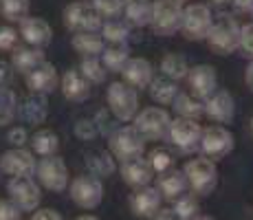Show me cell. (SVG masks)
<instances>
[{
	"mask_svg": "<svg viewBox=\"0 0 253 220\" xmlns=\"http://www.w3.org/2000/svg\"><path fill=\"white\" fill-rule=\"evenodd\" d=\"M187 86H189V95H194L196 99L205 101L207 97H211L213 92L218 90L216 68L209 66V64H198V66L189 68Z\"/></svg>",
	"mask_w": 253,
	"mask_h": 220,
	"instance_id": "9a60e30c",
	"label": "cell"
},
{
	"mask_svg": "<svg viewBox=\"0 0 253 220\" xmlns=\"http://www.w3.org/2000/svg\"><path fill=\"white\" fill-rule=\"evenodd\" d=\"M201 154L207 159H222L233 150V134L222 126H209L203 130L201 139Z\"/></svg>",
	"mask_w": 253,
	"mask_h": 220,
	"instance_id": "4fadbf2b",
	"label": "cell"
},
{
	"mask_svg": "<svg viewBox=\"0 0 253 220\" xmlns=\"http://www.w3.org/2000/svg\"><path fill=\"white\" fill-rule=\"evenodd\" d=\"M108 148H110V154L115 159H119L121 163L126 161H134V159H141L145 152V139L139 134L137 130L132 128H117L113 134L108 136Z\"/></svg>",
	"mask_w": 253,
	"mask_h": 220,
	"instance_id": "5b68a950",
	"label": "cell"
},
{
	"mask_svg": "<svg viewBox=\"0 0 253 220\" xmlns=\"http://www.w3.org/2000/svg\"><path fill=\"white\" fill-rule=\"evenodd\" d=\"M187 189H189V183L183 170H169V172L161 174V178H159V192H161V196L165 200L176 203L178 198L187 194Z\"/></svg>",
	"mask_w": 253,
	"mask_h": 220,
	"instance_id": "603a6c76",
	"label": "cell"
},
{
	"mask_svg": "<svg viewBox=\"0 0 253 220\" xmlns=\"http://www.w3.org/2000/svg\"><path fill=\"white\" fill-rule=\"evenodd\" d=\"M36 174H38V180H40L42 187L51 189V192H64L66 187H71L69 168H66L62 156H46V159H40Z\"/></svg>",
	"mask_w": 253,
	"mask_h": 220,
	"instance_id": "30bf717a",
	"label": "cell"
},
{
	"mask_svg": "<svg viewBox=\"0 0 253 220\" xmlns=\"http://www.w3.org/2000/svg\"><path fill=\"white\" fill-rule=\"evenodd\" d=\"M64 24L73 33H92L101 29V16L90 2L77 0L64 9Z\"/></svg>",
	"mask_w": 253,
	"mask_h": 220,
	"instance_id": "ba28073f",
	"label": "cell"
},
{
	"mask_svg": "<svg viewBox=\"0 0 253 220\" xmlns=\"http://www.w3.org/2000/svg\"><path fill=\"white\" fill-rule=\"evenodd\" d=\"M231 2L242 11H253V0H231Z\"/></svg>",
	"mask_w": 253,
	"mask_h": 220,
	"instance_id": "681fc988",
	"label": "cell"
},
{
	"mask_svg": "<svg viewBox=\"0 0 253 220\" xmlns=\"http://www.w3.org/2000/svg\"><path fill=\"white\" fill-rule=\"evenodd\" d=\"M60 75H57V68L53 64H40L36 68V71H31L27 75V88L31 92H36V95H51L53 90H55L57 86H60Z\"/></svg>",
	"mask_w": 253,
	"mask_h": 220,
	"instance_id": "ac0fdd59",
	"label": "cell"
},
{
	"mask_svg": "<svg viewBox=\"0 0 253 220\" xmlns=\"http://www.w3.org/2000/svg\"><path fill=\"white\" fill-rule=\"evenodd\" d=\"M11 77H13L11 62H2V60H0V86H9Z\"/></svg>",
	"mask_w": 253,
	"mask_h": 220,
	"instance_id": "bcb514c9",
	"label": "cell"
},
{
	"mask_svg": "<svg viewBox=\"0 0 253 220\" xmlns=\"http://www.w3.org/2000/svg\"><path fill=\"white\" fill-rule=\"evenodd\" d=\"M18 115H20V119L24 121V124H31V126L44 124V119H46V115H48L46 97L31 92V95H29L27 99L20 104V110H18Z\"/></svg>",
	"mask_w": 253,
	"mask_h": 220,
	"instance_id": "d4e9b609",
	"label": "cell"
},
{
	"mask_svg": "<svg viewBox=\"0 0 253 220\" xmlns=\"http://www.w3.org/2000/svg\"><path fill=\"white\" fill-rule=\"evenodd\" d=\"M108 108L119 121H132L139 115V90H134L132 86H128L126 82H115L110 84L108 92Z\"/></svg>",
	"mask_w": 253,
	"mask_h": 220,
	"instance_id": "277c9868",
	"label": "cell"
},
{
	"mask_svg": "<svg viewBox=\"0 0 253 220\" xmlns=\"http://www.w3.org/2000/svg\"><path fill=\"white\" fill-rule=\"evenodd\" d=\"M86 165H88L90 174L97 176V178H106V176H113L117 170L115 156L110 152H92L86 159Z\"/></svg>",
	"mask_w": 253,
	"mask_h": 220,
	"instance_id": "836d02e7",
	"label": "cell"
},
{
	"mask_svg": "<svg viewBox=\"0 0 253 220\" xmlns=\"http://www.w3.org/2000/svg\"><path fill=\"white\" fill-rule=\"evenodd\" d=\"M172 106H174V110H176V115L183 117V119L196 121L201 115H205V101L196 99V97L189 95V92H181Z\"/></svg>",
	"mask_w": 253,
	"mask_h": 220,
	"instance_id": "4dcf8cb0",
	"label": "cell"
},
{
	"mask_svg": "<svg viewBox=\"0 0 253 220\" xmlns=\"http://www.w3.org/2000/svg\"><path fill=\"white\" fill-rule=\"evenodd\" d=\"M154 11V0H126V18L132 27H150Z\"/></svg>",
	"mask_w": 253,
	"mask_h": 220,
	"instance_id": "4316f807",
	"label": "cell"
},
{
	"mask_svg": "<svg viewBox=\"0 0 253 220\" xmlns=\"http://www.w3.org/2000/svg\"><path fill=\"white\" fill-rule=\"evenodd\" d=\"M245 82H247V86H249V90L253 92V60H251V64L247 66V71H245Z\"/></svg>",
	"mask_w": 253,
	"mask_h": 220,
	"instance_id": "f907efd6",
	"label": "cell"
},
{
	"mask_svg": "<svg viewBox=\"0 0 253 220\" xmlns=\"http://www.w3.org/2000/svg\"><path fill=\"white\" fill-rule=\"evenodd\" d=\"M60 88H62V95L69 101H84L90 97V82L82 75L80 68L66 71L64 75H62Z\"/></svg>",
	"mask_w": 253,
	"mask_h": 220,
	"instance_id": "7402d4cb",
	"label": "cell"
},
{
	"mask_svg": "<svg viewBox=\"0 0 253 220\" xmlns=\"http://www.w3.org/2000/svg\"><path fill=\"white\" fill-rule=\"evenodd\" d=\"M22 212L11 200H0V220H20Z\"/></svg>",
	"mask_w": 253,
	"mask_h": 220,
	"instance_id": "7bdbcfd3",
	"label": "cell"
},
{
	"mask_svg": "<svg viewBox=\"0 0 253 220\" xmlns=\"http://www.w3.org/2000/svg\"><path fill=\"white\" fill-rule=\"evenodd\" d=\"M84 2H86V0H84Z\"/></svg>",
	"mask_w": 253,
	"mask_h": 220,
	"instance_id": "6f0895ef",
	"label": "cell"
},
{
	"mask_svg": "<svg viewBox=\"0 0 253 220\" xmlns=\"http://www.w3.org/2000/svg\"><path fill=\"white\" fill-rule=\"evenodd\" d=\"M249 128H251V134H253V117H251V121H249Z\"/></svg>",
	"mask_w": 253,
	"mask_h": 220,
	"instance_id": "11a10c76",
	"label": "cell"
},
{
	"mask_svg": "<svg viewBox=\"0 0 253 220\" xmlns=\"http://www.w3.org/2000/svg\"><path fill=\"white\" fill-rule=\"evenodd\" d=\"M240 51L242 55L251 57L253 60V22L242 27V36H240Z\"/></svg>",
	"mask_w": 253,
	"mask_h": 220,
	"instance_id": "b9f144b4",
	"label": "cell"
},
{
	"mask_svg": "<svg viewBox=\"0 0 253 220\" xmlns=\"http://www.w3.org/2000/svg\"><path fill=\"white\" fill-rule=\"evenodd\" d=\"M121 178L126 180V185L134 189H141V187H148L150 180L154 178V170L150 165L148 159H134V161H126L121 163Z\"/></svg>",
	"mask_w": 253,
	"mask_h": 220,
	"instance_id": "ffe728a7",
	"label": "cell"
},
{
	"mask_svg": "<svg viewBox=\"0 0 253 220\" xmlns=\"http://www.w3.org/2000/svg\"><path fill=\"white\" fill-rule=\"evenodd\" d=\"M31 148L36 154H40L42 159L46 156H55L57 148H60V139L53 130H38L36 134L31 136Z\"/></svg>",
	"mask_w": 253,
	"mask_h": 220,
	"instance_id": "d6a6232c",
	"label": "cell"
},
{
	"mask_svg": "<svg viewBox=\"0 0 253 220\" xmlns=\"http://www.w3.org/2000/svg\"><path fill=\"white\" fill-rule=\"evenodd\" d=\"M7 141L13 145V148H22L24 143L29 141V136H27V130L24 128H13V130H9V134H7Z\"/></svg>",
	"mask_w": 253,
	"mask_h": 220,
	"instance_id": "f6af8a7d",
	"label": "cell"
},
{
	"mask_svg": "<svg viewBox=\"0 0 253 220\" xmlns=\"http://www.w3.org/2000/svg\"><path fill=\"white\" fill-rule=\"evenodd\" d=\"M174 212H176V216L181 220H194L196 216H201L198 214V200L194 194H185V196H181L174 203Z\"/></svg>",
	"mask_w": 253,
	"mask_h": 220,
	"instance_id": "74e56055",
	"label": "cell"
},
{
	"mask_svg": "<svg viewBox=\"0 0 253 220\" xmlns=\"http://www.w3.org/2000/svg\"><path fill=\"white\" fill-rule=\"evenodd\" d=\"M168 139L176 145L183 152H194L196 148H201V139H203V128L198 121L194 119H172V126H169Z\"/></svg>",
	"mask_w": 253,
	"mask_h": 220,
	"instance_id": "7c38bea8",
	"label": "cell"
},
{
	"mask_svg": "<svg viewBox=\"0 0 253 220\" xmlns=\"http://www.w3.org/2000/svg\"><path fill=\"white\" fill-rule=\"evenodd\" d=\"M38 170V163L31 152L24 148H13L7 150L0 156V172H4L11 178H20V176H31Z\"/></svg>",
	"mask_w": 253,
	"mask_h": 220,
	"instance_id": "2e32d148",
	"label": "cell"
},
{
	"mask_svg": "<svg viewBox=\"0 0 253 220\" xmlns=\"http://www.w3.org/2000/svg\"><path fill=\"white\" fill-rule=\"evenodd\" d=\"M75 220H99L97 216H80V218H75Z\"/></svg>",
	"mask_w": 253,
	"mask_h": 220,
	"instance_id": "816d5d0a",
	"label": "cell"
},
{
	"mask_svg": "<svg viewBox=\"0 0 253 220\" xmlns=\"http://www.w3.org/2000/svg\"><path fill=\"white\" fill-rule=\"evenodd\" d=\"M121 77L134 90H141V88H150L154 82V68L145 57H130V62L121 71Z\"/></svg>",
	"mask_w": 253,
	"mask_h": 220,
	"instance_id": "d6986e66",
	"label": "cell"
},
{
	"mask_svg": "<svg viewBox=\"0 0 253 220\" xmlns=\"http://www.w3.org/2000/svg\"><path fill=\"white\" fill-rule=\"evenodd\" d=\"M178 2H183V0H178Z\"/></svg>",
	"mask_w": 253,
	"mask_h": 220,
	"instance_id": "9f6ffc18",
	"label": "cell"
},
{
	"mask_svg": "<svg viewBox=\"0 0 253 220\" xmlns=\"http://www.w3.org/2000/svg\"><path fill=\"white\" fill-rule=\"evenodd\" d=\"M178 95H181V92H178L176 82L168 80V77H157V80L150 84V97H152L157 104H163V106L174 104Z\"/></svg>",
	"mask_w": 253,
	"mask_h": 220,
	"instance_id": "f546056e",
	"label": "cell"
},
{
	"mask_svg": "<svg viewBox=\"0 0 253 220\" xmlns=\"http://www.w3.org/2000/svg\"><path fill=\"white\" fill-rule=\"evenodd\" d=\"M185 176H187V183L192 194L196 196H209V194L216 189L218 185V170L216 163L207 156H201V159H189L183 168Z\"/></svg>",
	"mask_w": 253,
	"mask_h": 220,
	"instance_id": "7a4b0ae2",
	"label": "cell"
},
{
	"mask_svg": "<svg viewBox=\"0 0 253 220\" xmlns=\"http://www.w3.org/2000/svg\"><path fill=\"white\" fill-rule=\"evenodd\" d=\"M152 220H181V218L176 216V212H174V209H161V212H159Z\"/></svg>",
	"mask_w": 253,
	"mask_h": 220,
	"instance_id": "c3c4849f",
	"label": "cell"
},
{
	"mask_svg": "<svg viewBox=\"0 0 253 220\" xmlns=\"http://www.w3.org/2000/svg\"><path fill=\"white\" fill-rule=\"evenodd\" d=\"M251 13H253V11H251Z\"/></svg>",
	"mask_w": 253,
	"mask_h": 220,
	"instance_id": "680465c9",
	"label": "cell"
},
{
	"mask_svg": "<svg viewBox=\"0 0 253 220\" xmlns=\"http://www.w3.org/2000/svg\"><path fill=\"white\" fill-rule=\"evenodd\" d=\"M205 115L216 121V124H229L233 115H236V101H233L231 92L225 90V88H218L211 97H207Z\"/></svg>",
	"mask_w": 253,
	"mask_h": 220,
	"instance_id": "e0dca14e",
	"label": "cell"
},
{
	"mask_svg": "<svg viewBox=\"0 0 253 220\" xmlns=\"http://www.w3.org/2000/svg\"><path fill=\"white\" fill-rule=\"evenodd\" d=\"M240 36L242 27L238 24V20L229 13H222L213 20L211 31L207 36V44L218 55H229V53L240 48Z\"/></svg>",
	"mask_w": 253,
	"mask_h": 220,
	"instance_id": "6da1fadb",
	"label": "cell"
},
{
	"mask_svg": "<svg viewBox=\"0 0 253 220\" xmlns=\"http://www.w3.org/2000/svg\"><path fill=\"white\" fill-rule=\"evenodd\" d=\"M20 36H22L24 44L42 48V46H46V44H51L53 29L48 27V22L42 20V18H27L24 22H20Z\"/></svg>",
	"mask_w": 253,
	"mask_h": 220,
	"instance_id": "44dd1931",
	"label": "cell"
},
{
	"mask_svg": "<svg viewBox=\"0 0 253 220\" xmlns=\"http://www.w3.org/2000/svg\"><path fill=\"white\" fill-rule=\"evenodd\" d=\"M75 134L80 136V139H92V136L97 134V126L92 124V121H77Z\"/></svg>",
	"mask_w": 253,
	"mask_h": 220,
	"instance_id": "ee69618b",
	"label": "cell"
},
{
	"mask_svg": "<svg viewBox=\"0 0 253 220\" xmlns=\"http://www.w3.org/2000/svg\"><path fill=\"white\" fill-rule=\"evenodd\" d=\"M161 71H163V77H168V80H172V82L187 80L189 64L181 53H168L161 60Z\"/></svg>",
	"mask_w": 253,
	"mask_h": 220,
	"instance_id": "f1b7e54d",
	"label": "cell"
},
{
	"mask_svg": "<svg viewBox=\"0 0 253 220\" xmlns=\"http://www.w3.org/2000/svg\"><path fill=\"white\" fill-rule=\"evenodd\" d=\"M18 95L13 92V88L9 86H0V128L9 126L13 119L18 117Z\"/></svg>",
	"mask_w": 253,
	"mask_h": 220,
	"instance_id": "1f68e13d",
	"label": "cell"
},
{
	"mask_svg": "<svg viewBox=\"0 0 253 220\" xmlns=\"http://www.w3.org/2000/svg\"><path fill=\"white\" fill-rule=\"evenodd\" d=\"M211 24H213V16H211V9L203 2H194L189 7H185L183 11V36L187 40H207L209 31H211Z\"/></svg>",
	"mask_w": 253,
	"mask_h": 220,
	"instance_id": "8992f818",
	"label": "cell"
},
{
	"mask_svg": "<svg viewBox=\"0 0 253 220\" xmlns=\"http://www.w3.org/2000/svg\"><path fill=\"white\" fill-rule=\"evenodd\" d=\"M95 11L106 20H115L121 11L126 9V0H90Z\"/></svg>",
	"mask_w": 253,
	"mask_h": 220,
	"instance_id": "ab89813d",
	"label": "cell"
},
{
	"mask_svg": "<svg viewBox=\"0 0 253 220\" xmlns=\"http://www.w3.org/2000/svg\"><path fill=\"white\" fill-rule=\"evenodd\" d=\"M213 4H227V2H231V0H211Z\"/></svg>",
	"mask_w": 253,
	"mask_h": 220,
	"instance_id": "f5cc1de1",
	"label": "cell"
},
{
	"mask_svg": "<svg viewBox=\"0 0 253 220\" xmlns=\"http://www.w3.org/2000/svg\"><path fill=\"white\" fill-rule=\"evenodd\" d=\"M7 194H9V200L20 207V212H36L42 200L40 185H38L31 176L11 178L7 183Z\"/></svg>",
	"mask_w": 253,
	"mask_h": 220,
	"instance_id": "8fae6325",
	"label": "cell"
},
{
	"mask_svg": "<svg viewBox=\"0 0 253 220\" xmlns=\"http://www.w3.org/2000/svg\"><path fill=\"white\" fill-rule=\"evenodd\" d=\"M148 161H150V165H152V170H154V174H165V172H169V170H174V156L168 152V150H163V148H157V150H152L148 156Z\"/></svg>",
	"mask_w": 253,
	"mask_h": 220,
	"instance_id": "f35d334b",
	"label": "cell"
},
{
	"mask_svg": "<svg viewBox=\"0 0 253 220\" xmlns=\"http://www.w3.org/2000/svg\"><path fill=\"white\" fill-rule=\"evenodd\" d=\"M31 220H62V216L57 212H53V209H40V212L33 214Z\"/></svg>",
	"mask_w": 253,
	"mask_h": 220,
	"instance_id": "7dc6e473",
	"label": "cell"
},
{
	"mask_svg": "<svg viewBox=\"0 0 253 220\" xmlns=\"http://www.w3.org/2000/svg\"><path fill=\"white\" fill-rule=\"evenodd\" d=\"M69 194L73 203L82 209H95L104 200V183L92 174H82L71 183Z\"/></svg>",
	"mask_w": 253,
	"mask_h": 220,
	"instance_id": "9c48e42d",
	"label": "cell"
},
{
	"mask_svg": "<svg viewBox=\"0 0 253 220\" xmlns=\"http://www.w3.org/2000/svg\"><path fill=\"white\" fill-rule=\"evenodd\" d=\"M101 62L108 71L113 73H121L124 66L130 62V48L128 44H108L101 53Z\"/></svg>",
	"mask_w": 253,
	"mask_h": 220,
	"instance_id": "83f0119b",
	"label": "cell"
},
{
	"mask_svg": "<svg viewBox=\"0 0 253 220\" xmlns=\"http://www.w3.org/2000/svg\"><path fill=\"white\" fill-rule=\"evenodd\" d=\"M44 51L42 48H36V46H29V44H24V46L16 48V51L11 53V66L13 71L22 73L24 77L29 75L31 71H36L40 64H44Z\"/></svg>",
	"mask_w": 253,
	"mask_h": 220,
	"instance_id": "cb8c5ba5",
	"label": "cell"
},
{
	"mask_svg": "<svg viewBox=\"0 0 253 220\" xmlns=\"http://www.w3.org/2000/svg\"><path fill=\"white\" fill-rule=\"evenodd\" d=\"M22 36L20 31H16L13 27H0V51H16V48H20L22 44Z\"/></svg>",
	"mask_w": 253,
	"mask_h": 220,
	"instance_id": "60d3db41",
	"label": "cell"
},
{
	"mask_svg": "<svg viewBox=\"0 0 253 220\" xmlns=\"http://www.w3.org/2000/svg\"><path fill=\"white\" fill-rule=\"evenodd\" d=\"M183 11L185 7L178 0H154V11L152 20H150V29L154 36H174L181 31L183 27Z\"/></svg>",
	"mask_w": 253,
	"mask_h": 220,
	"instance_id": "3957f363",
	"label": "cell"
},
{
	"mask_svg": "<svg viewBox=\"0 0 253 220\" xmlns=\"http://www.w3.org/2000/svg\"><path fill=\"white\" fill-rule=\"evenodd\" d=\"M169 126H172V119H169L168 110L154 108V106L141 110L137 115V119H134V130H137L145 141L165 139L169 132Z\"/></svg>",
	"mask_w": 253,
	"mask_h": 220,
	"instance_id": "52a82bcc",
	"label": "cell"
},
{
	"mask_svg": "<svg viewBox=\"0 0 253 220\" xmlns=\"http://www.w3.org/2000/svg\"><path fill=\"white\" fill-rule=\"evenodd\" d=\"M0 13L9 22H24L29 18V0H0Z\"/></svg>",
	"mask_w": 253,
	"mask_h": 220,
	"instance_id": "d590c367",
	"label": "cell"
},
{
	"mask_svg": "<svg viewBox=\"0 0 253 220\" xmlns=\"http://www.w3.org/2000/svg\"><path fill=\"white\" fill-rule=\"evenodd\" d=\"M80 71L90 84H101V82H106V75H108V68L104 66V62L99 57H84L80 64Z\"/></svg>",
	"mask_w": 253,
	"mask_h": 220,
	"instance_id": "8d00e7d4",
	"label": "cell"
},
{
	"mask_svg": "<svg viewBox=\"0 0 253 220\" xmlns=\"http://www.w3.org/2000/svg\"><path fill=\"white\" fill-rule=\"evenodd\" d=\"M194 220H213V218H211V216H196Z\"/></svg>",
	"mask_w": 253,
	"mask_h": 220,
	"instance_id": "db71d44e",
	"label": "cell"
},
{
	"mask_svg": "<svg viewBox=\"0 0 253 220\" xmlns=\"http://www.w3.org/2000/svg\"><path fill=\"white\" fill-rule=\"evenodd\" d=\"M101 36H104L106 44H126L130 38V24L115 18V20H106L101 24Z\"/></svg>",
	"mask_w": 253,
	"mask_h": 220,
	"instance_id": "e575fe53",
	"label": "cell"
},
{
	"mask_svg": "<svg viewBox=\"0 0 253 220\" xmlns=\"http://www.w3.org/2000/svg\"><path fill=\"white\" fill-rule=\"evenodd\" d=\"M108 46L99 31L92 33H75L73 36V48L80 53L82 57H99L104 48Z\"/></svg>",
	"mask_w": 253,
	"mask_h": 220,
	"instance_id": "484cf974",
	"label": "cell"
},
{
	"mask_svg": "<svg viewBox=\"0 0 253 220\" xmlns=\"http://www.w3.org/2000/svg\"><path fill=\"white\" fill-rule=\"evenodd\" d=\"M161 203H163V196L159 192V187H141V189H134L128 198V205H130V212H132L134 218H148L152 220L161 212Z\"/></svg>",
	"mask_w": 253,
	"mask_h": 220,
	"instance_id": "5bb4252c",
	"label": "cell"
}]
</instances>
